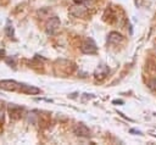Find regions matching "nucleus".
<instances>
[{
	"mask_svg": "<svg viewBox=\"0 0 156 145\" xmlns=\"http://www.w3.org/2000/svg\"><path fill=\"white\" fill-rule=\"evenodd\" d=\"M73 133H74L77 136H83V138H88V136H90V134H91L90 129H89L85 124H83V123L76 124L74 128H73Z\"/></svg>",
	"mask_w": 156,
	"mask_h": 145,
	"instance_id": "nucleus-3",
	"label": "nucleus"
},
{
	"mask_svg": "<svg viewBox=\"0 0 156 145\" xmlns=\"http://www.w3.org/2000/svg\"><path fill=\"white\" fill-rule=\"evenodd\" d=\"M108 72H110V69H108V67H107L106 65H100V66L95 69L94 76H95L96 79H104V78L107 76Z\"/></svg>",
	"mask_w": 156,
	"mask_h": 145,
	"instance_id": "nucleus-8",
	"label": "nucleus"
},
{
	"mask_svg": "<svg viewBox=\"0 0 156 145\" xmlns=\"http://www.w3.org/2000/svg\"><path fill=\"white\" fill-rule=\"evenodd\" d=\"M85 11H87L85 5H83V4H78V5H74V6L71 7L69 13L73 15V16H76V17H80V16H83V15L85 13Z\"/></svg>",
	"mask_w": 156,
	"mask_h": 145,
	"instance_id": "nucleus-7",
	"label": "nucleus"
},
{
	"mask_svg": "<svg viewBox=\"0 0 156 145\" xmlns=\"http://www.w3.org/2000/svg\"><path fill=\"white\" fill-rule=\"evenodd\" d=\"M20 91L24 93V94H28V95H35V94H39L40 93V89L34 87V85H28V84H20V88H18Z\"/></svg>",
	"mask_w": 156,
	"mask_h": 145,
	"instance_id": "nucleus-5",
	"label": "nucleus"
},
{
	"mask_svg": "<svg viewBox=\"0 0 156 145\" xmlns=\"http://www.w3.org/2000/svg\"><path fill=\"white\" fill-rule=\"evenodd\" d=\"M0 88L5 89V90H17L20 88V83H17L16 80L12 79H5V80H0Z\"/></svg>",
	"mask_w": 156,
	"mask_h": 145,
	"instance_id": "nucleus-4",
	"label": "nucleus"
},
{
	"mask_svg": "<svg viewBox=\"0 0 156 145\" xmlns=\"http://www.w3.org/2000/svg\"><path fill=\"white\" fill-rule=\"evenodd\" d=\"M107 41H108L110 44L116 45V44H119V43L123 41V37H122V34L118 33V32H111V33L108 34V37H107Z\"/></svg>",
	"mask_w": 156,
	"mask_h": 145,
	"instance_id": "nucleus-9",
	"label": "nucleus"
},
{
	"mask_svg": "<svg viewBox=\"0 0 156 145\" xmlns=\"http://www.w3.org/2000/svg\"><path fill=\"white\" fill-rule=\"evenodd\" d=\"M5 33H6V35H7L9 38L15 39V29H13V27H12V23H10V21H7V24H6V27H5Z\"/></svg>",
	"mask_w": 156,
	"mask_h": 145,
	"instance_id": "nucleus-10",
	"label": "nucleus"
},
{
	"mask_svg": "<svg viewBox=\"0 0 156 145\" xmlns=\"http://www.w3.org/2000/svg\"><path fill=\"white\" fill-rule=\"evenodd\" d=\"M6 63L12 65V67H15V58H6Z\"/></svg>",
	"mask_w": 156,
	"mask_h": 145,
	"instance_id": "nucleus-13",
	"label": "nucleus"
},
{
	"mask_svg": "<svg viewBox=\"0 0 156 145\" xmlns=\"http://www.w3.org/2000/svg\"><path fill=\"white\" fill-rule=\"evenodd\" d=\"M9 112H10V117L16 119V118H20L22 112H23V107L18 106V105H15V104H10L9 105Z\"/></svg>",
	"mask_w": 156,
	"mask_h": 145,
	"instance_id": "nucleus-6",
	"label": "nucleus"
},
{
	"mask_svg": "<svg viewBox=\"0 0 156 145\" xmlns=\"http://www.w3.org/2000/svg\"><path fill=\"white\" fill-rule=\"evenodd\" d=\"M147 85H149V88H150L152 91H156V78L150 79L149 83H147Z\"/></svg>",
	"mask_w": 156,
	"mask_h": 145,
	"instance_id": "nucleus-12",
	"label": "nucleus"
},
{
	"mask_svg": "<svg viewBox=\"0 0 156 145\" xmlns=\"http://www.w3.org/2000/svg\"><path fill=\"white\" fill-rule=\"evenodd\" d=\"M80 50H82V52H84V54L91 55V54H96L98 46H96V44L94 43L93 39H85V40L82 43V45H80Z\"/></svg>",
	"mask_w": 156,
	"mask_h": 145,
	"instance_id": "nucleus-1",
	"label": "nucleus"
},
{
	"mask_svg": "<svg viewBox=\"0 0 156 145\" xmlns=\"http://www.w3.org/2000/svg\"><path fill=\"white\" fill-rule=\"evenodd\" d=\"M58 27H60V18H58V17H56V16L51 17V18L48 21L46 26H45L46 34H49V35L55 34V33H56V30L58 29Z\"/></svg>",
	"mask_w": 156,
	"mask_h": 145,
	"instance_id": "nucleus-2",
	"label": "nucleus"
},
{
	"mask_svg": "<svg viewBox=\"0 0 156 145\" xmlns=\"http://www.w3.org/2000/svg\"><path fill=\"white\" fill-rule=\"evenodd\" d=\"M4 117H5V104L0 101V126L4 123Z\"/></svg>",
	"mask_w": 156,
	"mask_h": 145,
	"instance_id": "nucleus-11",
	"label": "nucleus"
}]
</instances>
